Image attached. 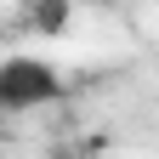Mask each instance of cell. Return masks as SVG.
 Segmentation results:
<instances>
[{"instance_id": "obj_1", "label": "cell", "mask_w": 159, "mask_h": 159, "mask_svg": "<svg viewBox=\"0 0 159 159\" xmlns=\"http://www.w3.org/2000/svg\"><path fill=\"white\" fill-rule=\"evenodd\" d=\"M63 97V74L46 57H6L0 63V114H34Z\"/></svg>"}]
</instances>
